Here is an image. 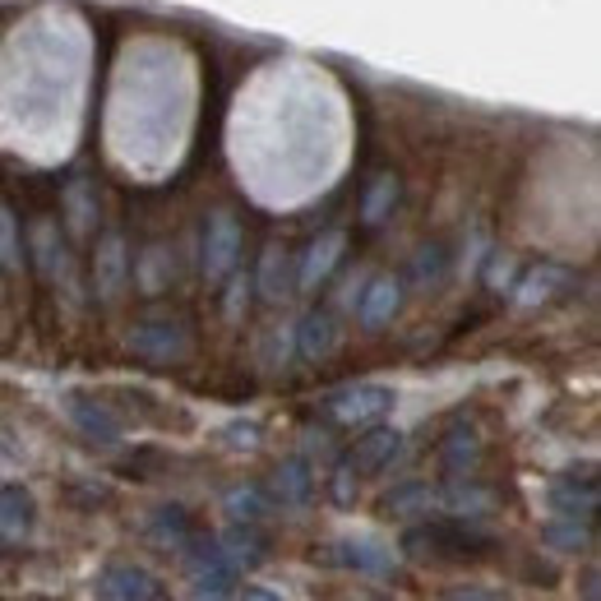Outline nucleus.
Masks as SVG:
<instances>
[{"instance_id":"nucleus-1","label":"nucleus","mask_w":601,"mask_h":601,"mask_svg":"<svg viewBox=\"0 0 601 601\" xmlns=\"http://www.w3.org/2000/svg\"><path fill=\"white\" fill-rule=\"evenodd\" d=\"M403 550L408 555H486V550H496V537L481 527H467V519L426 523V527L403 532Z\"/></svg>"},{"instance_id":"nucleus-2","label":"nucleus","mask_w":601,"mask_h":601,"mask_svg":"<svg viewBox=\"0 0 601 601\" xmlns=\"http://www.w3.org/2000/svg\"><path fill=\"white\" fill-rule=\"evenodd\" d=\"M236 255H241V222L227 209H218L209 218V232H204V278L227 282L236 269Z\"/></svg>"},{"instance_id":"nucleus-3","label":"nucleus","mask_w":601,"mask_h":601,"mask_svg":"<svg viewBox=\"0 0 601 601\" xmlns=\"http://www.w3.org/2000/svg\"><path fill=\"white\" fill-rule=\"evenodd\" d=\"M389 408H393V389L389 385H356V389H343L329 403V412H333L338 426H370V421H380Z\"/></svg>"},{"instance_id":"nucleus-4","label":"nucleus","mask_w":601,"mask_h":601,"mask_svg":"<svg viewBox=\"0 0 601 601\" xmlns=\"http://www.w3.org/2000/svg\"><path fill=\"white\" fill-rule=\"evenodd\" d=\"M158 578L140 565H107L98 574V601H158Z\"/></svg>"},{"instance_id":"nucleus-5","label":"nucleus","mask_w":601,"mask_h":601,"mask_svg":"<svg viewBox=\"0 0 601 601\" xmlns=\"http://www.w3.org/2000/svg\"><path fill=\"white\" fill-rule=\"evenodd\" d=\"M130 347L140 356H148V361H171V356L190 352V333L176 320H144V324H135V333H130Z\"/></svg>"},{"instance_id":"nucleus-6","label":"nucleus","mask_w":601,"mask_h":601,"mask_svg":"<svg viewBox=\"0 0 601 601\" xmlns=\"http://www.w3.org/2000/svg\"><path fill=\"white\" fill-rule=\"evenodd\" d=\"M65 416H70V426L84 431L93 444H116L121 439V416L111 412L107 403H98V398L70 393V398H65Z\"/></svg>"},{"instance_id":"nucleus-7","label":"nucleus","mask_w":601,"mask_h":601,"mask_svg":"<svg viewBox=\"0 0 601 601\" xmlns=\"http://www.w3.org/2000/svg\"><path fill=\"white\" fill-rule=\"evenodd\" d=\"M130 278V255H125V236L121 232H107L93 251V282H98V297L102 301H116L121 287Z\"/></svg>"},{"instance_id":"nucleus-8","label":"nucleus","mask_w":601,"mask_h":601,"mask_svg":"<svg viewBox=\"0 0 601 601\" xmlns=\"http://www.w3.org/2000/svg\"><path fill=\"white\" fill-rule=\"evenodd\" d=\"M343 251H347V232H324L320 241H310V251L301 259V274H297L301 292H320V287L333 278V269H338Z\"/></svg>"},{"instance_id":"nucleus-9","label":"nucleus","mask_w":601,"mask_h":601,"mask_svg":"<svg viewBox=\"0 0 601 601\" xmlns=\"http://www.w3.org/2000/svg\"><path fill=\"white\" fill-rule=\"evenodd\" d=\"M398 454H403V435H398L393 426H370L361 439L352 444L347 467L352 472H385Z\"/></svg>"},{"instance_id":"nucleus-10","label":"nucleus","mask_w":601,"mask_h":601,"mask_svg":"<svg viewBox=\"0 0 601 601\" xmlns=\"http://www.w3.org/2000/svg\"><path fill=\"white\" fill-rule=\"evenodd\" d=\"M398 305H403V282L393 274H380L366 282L361 301H356V320H361V329H385L398 315Z\"/></svg>"},{"instance_id":"nucleus-11","label":"nucleus","mask_w":601,"mask_h":601,"mask_svg":"<svg viewBox=\"0 0 601 601\" xmlns=\"http://www.w3.org/2000/svg\"><path fill=\"white\" fill-rule=\"evenodd\" d=\"M546 504L555 509V519H588L592 523V514H597V481L592 477H560L546 491Z\"/></svg>"},{"instance_id":"nucleus-12","label":"nucleus","mask_w":601,"mask_h":601,"mask_svg":"<svg viewBox=\"0 0 601 601\" xmlns=\"http://www.w3.org/2000/svg\"><path fill=\"white\" fill-rule=\"evenodd\" d=\"M37 523V504L24 486H0V542H24Z\"/></svg>"},{"instance_id":"nucleus-13","label":"nucleus","mask_w":601,"mask_h":601,"mask_svg":"<svg viewBox=\"0 0 601 601\" xmlns=\"http://www.w3.org/2000/svg\"><path fill=\"white\" fill-rule=\"evenodd\" d=\"M569 287V269H560V264H537V269H527L514 287V301L519 305H546L555 301Z\"/></svg>"},{"instance_id":"nucleus-14","label":"nucleus","mask_w":601,"mask_h":601,"mask_svg":"<svg viewBox=\"0 0 601 601\" xmlns=\"http://www.w3.org/2000/svg\"><path fill=\"white\" fill-rule=\"evenodd\" d=\"M333 343H338V324H333V315H329V310H310V315L301 320V329H297L301 356H305V361H320V356L333 352Z\"/></svg>"},{"instance_id":"nucleus-15","label":"nucleus","mask_w":601,"mask_h":601,"mask_svg":"<svg viewBox=\"0 0 601 601\" xmlns=\"http://www.w3.org/2000/svg\"><path fill=\"white\" fill-rule=\"evenodd\" d=\"M338 560L352 565L356 574H389L393 569V550L380 546V542H370V537H347L338 546Z\"/></svg>"},{"instance_id":"nucleus-16","label":"nucleus","mask_w":601,"mask_h":601,"mask_svg":"<svg viewBox=\"0 0 601 601\" xmlns=\"http://www.w3.org/2000/svg\"><path fill=\"white\" fill-rule=\"evenodd\" d=\"M477 454H481V439L472 435V431H454L449 439L439 444V463H444V472L449 477H467L472 472V463H477Z\"/></svg>"},{"instance_id":"nucleus-17","label":"nucleus","mask_w":601,"mask_h":601,"mask_svg":"<svg viewBox=\"0 0 601 601\" xmlns=\"http://www.w3.org/2000/svg\"><path fill=\"white\" fill-rule=\"evenodd\" d=\"M393 204H398V176H393V171H380V176L370 181L366 199H361V222H366V227H380V222L393 213Z\"/></svg>"},{"instance_id":"nucleus-18","label":"nucleus","mask_w":601,"mask_h":601,"mask_svg":"<svg viewBox=\"0 0 601 601\" xmlns=\"http://www.w3.org/2000/svg\"><path fill=\"white\" fill-rule=\"evenodd\" d=\"M542 542L550 550H560V555H574V550H583L592 542V527H588V519H555V523L542 527Z\"/></svg>"},{"instance_id":"nucleus-19","label":"nucleus","mask_w":601,"mask_h":601,"mask_svg":"<svg viewBox=\"0 0 601 601\" xmlns=\"http://www.w3.org/2000/svg\"><path fill=\"white\" fill-rule=\"evenodd\" d=\"M439 504V491H431L426 481H408V486H398V491L385 500L389 514H431V509Z\"/></svg>"},{"instance_id":"nucleus-20","label":"nucleus","mask_w":601,"mask_h":601,"mask_svg":"<svg viewBox=\"0 0 601 601\" xmlns=\"http://www.w3.org/2000/svg\"><path fill=\"white\" fill-rule=\"evenodd\" d=\"M259 297L264 301H282L287 297V255L282 246H269L259 259Z\"/></svg>"},{"instance_id":"nucleus-21","label":"nucleus","mask_w":601,"mask_h":601,"mask_svg":"<svg viewBox=\"0 0 601 601\" xmlns=\"http://www.w3.org/2000/svg\"><path fill=\"white\" fill-rule=\"evenodd\" d=\"M274 491H278L287 504H301V500L310 496V467H305V458H287V463L278 467Z\"/></svg>"},{"instance_id":"nucleus-22","label":"nucleus","mask_w":601,"mask_h":601,"mask_svg":"<svg viewBox=\"0 0 601 601\" xmlns=\"http://www.w3.org/2000/svg\"><path fill=\"white\" fill-rule=\"evenodd\" d=\"M227 514L236 523H259L264 514H269V500H264V491H255V486H236V491L227 496Z\"/></svg>"},{"instance_id":"nucleus-23","label":"nucleus","mask_w":601,"mask_h":601,"mask_svg":"<svg viewBox=\"0 0 601 601\" xmlns=\"http://www.w3.org/2000/svg\"><path fill=\"white\" fill-rule=\"evenodd\" d=\"M218 546L227 550L236 565H241V560H259V555H264V537L255 532V523H246V527L236 523V527H232V532H227V537H222Z\"/></svg>"},{"instance_id":"nucleus-24","label":"nucleus","mask_w":601,"mask_h":601,"mask_svg":"<svg viewBox=\"0 0 601 601\" xmlns=\"http://www.w3.org/2000/svg\"><path fill=\"white\" fill-rule=\"evenodd\" d=\"M153 537L181 550V546L190 542V519H186V509H158V519H153Z\"/></svg>"},{"instance_id":"nucleus-25","label":"nucleus","mask_w":601,"mask_h":601,"mask_svg":"<svg viewBox=\"0 0 601 601\" xmlns=\"http://www.w3.org/2000/svg\"><path fill=\"white\" fill-rule=\"evenodd\" d=\"M0 264L5 269H24V246H19V218L0 204Z\"/></svg>"},{"instance_id":"nucleus-26","label":"nucleus","mask_w":601,"mask_h":601,"mask_svg":"<svg viewBox=\"0 0 601 601\" xmlns=\"http://www.w3.org/2000/svg\"><path fill=\"white\" fill-rule=\"evenodd\" d=\"M167 278H171V259H167V251H163V246L144 251V259H140V287H144V292H163Z\"/></svg>"},{"instance_id":"nucleus-27","label":"nucleus","mask_w":601,"mask_h":601,"mask_svg":"<svg viewBox=\"0 0 601 601\" xmlns=\"http://www.w3.org/2000/svg\"><path fill=\"white\" fill-rule=\"evenodd\" d=\"M412 278H416L421 287L439 282V278H444V246H426V251H416V259H412Z\"/></svg>"},{"instance_id":"nucleus-28","label":"nucleus","mask_w":601,"mask_h":601,"mask_svg":"<svg viewBox=\"0 0 601 601\" xmlns=\"http://www.w3.org/2000/svg\"><path fill=\"white\" fill-rule=\"evenodd\" d=\"M37 264H42V274H56V227H52V222H37Z\"/></svg>"},{"instance_id":"nucleus-29","label":"nucleus","mask_w":601,"mask_h":601,"mask_svg":"<svg viewBox=\"0 0 601 601\" xmlns=\"http://www.w3.org/2000/svg\"><path fill=\"white\" fill-rule=\"evenodd\" d=\"M190 601H236V583H194Z\"/></svg>"},{"instance_id":"nucleus-30","label":"nucleus","mask_w":601,"mask_h":601,"mask_svg":"<svg viewBox=\"0 0 601 601\" xmlns=\"http://www.w3.org/2000/svg\"><path fill=\"white\" fill-rule=\"evenodd\" d=\"M509 282H514V259H509V255H496V264H491V287H496V292H504Z\"/></svg>"},{"instance_id":"nucleus-31","label":"nucleus","mask_w":601,"mask_h":601,"mask_svg":"<svg viewBox=\"0 0 601 601\" xmlns=\"http://www.w3.org/2000/svg\"><path fill=\"white\" fill-rule=\"evenodd\" d=\"M444 601H509L504 592H491V588H454Z\"/></svg>"},{"instance_id":"nucleus-32","label":"nucleus","mask_w":601,"mask_h":601,"mask_svg":"<svg viewBox=\"0 0 601 601\" xmlns=\"http://www.w3.org/2000/svg\"><path fill=\"white\" fill-rule=\"evenodd\" d=\"M246 292H251V282L236 278V282H232V297H227V315H232V320L241 315V301H246Z\"/></svg>"},{"instance_id":"nucleus-33","label":"nucleus","mask_w":601,"mask_h":601,"mask_svg":"<svg viewBox=\"0 0 601 601\" xmlns=\"http://www.w3.org/2000/svg\"><path fill=\"white\" fill-rule=\"evenodd\" d=\"M236 601H287L282 592H274V588H241V597Z\"/></svg>"},{"instance_id":"nucleus-34","label":"nucleus","mask_w":601,"mask_h":601,"mask_svg":"<svg viewBox=\"0 0 601 601\" xmlns=\"http://www.w3.org/2000/svg\"><path fill=\"white\" fill-rule=\"evenodd\" d=\"M583 601H601V592H597V569L583 574Z\"/></svg>"}]
</instances>
